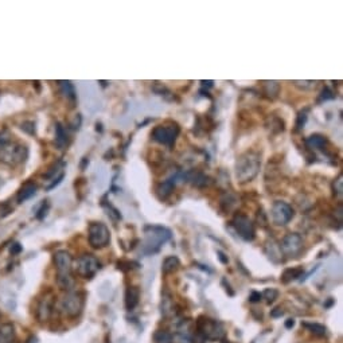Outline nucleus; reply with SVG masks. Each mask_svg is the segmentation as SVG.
I'll use <instances>...</instances> for the list:
<instances>
[{
	"mask_svg": "<svg viewBox=\"0 0 343 343\" xmlns=\"http://www.w3.org/2000/svg\"><path fill=\"white\" fill-rule=\"evenodd\" d=\"M146 245H144V253L151 255L156 253L159 248L171 239V232L167 227L163 226H146Z\"/></svg>",
	"mask_w": 343,
	"mask_h": 343,
	"instance_id": "20e7f679",
	"label": "nucleus"
},
{
	"mask_svg": "<svg viewBox=\"0 0 343 343\" xmlns=\"http://www.w3.org/2000/svg\"><path fill=\"white\" fill-rule=\"evenodd\" d=\"M268 128L271 129L272 134H280L284 131V121L279 119V117H271L269 119V124H268Z\"/></svg>",
	"mask_w": 343,
	"mask_h": 343,
	"instance_id": "bb28decb",
	"label": "nucleus"
},
{
	"mask_svg": "<svg viewBox=\"0 0 343 343\" xmlns=\"http://www.w3.org/2000/svg\"><path fill=\"white\" fill-rule=\"evenodd\" d=\"M64 163L54 164L51 169L45 174V176H43V179H45V189L46 190H51L55 186H58L59 183H61V180L64 179Z\"/></svg>",
	"mask_w": 343,
	"mask_h": 343,
	"instance_id": "ddd939ff",
	"label": "nucleus"
},
{
	"mask_svg": "<svg viewBox=\"0 0 343 343\" xmlns=\"http://www.w3.org/2000/svg\"><path fill=\"white\" fill-rule=\"evenodd\" d=\"M302 274V268H288V269H285L284 274H281V281L287 284V283H290L292 280H296L297 277H300Z\"/></svg>",
	"mask_w": 343,
	"mask_h": 343,
	"instance_id": "393cba45",
	"label": "nucleus"
},
{
	"mask_svg": "<svg viewBox=\"0 0 343 343\" xmlns=\"http://www.w3.org/2000/svg\"><path fill=\"white\" fill-rule=\"evenodd\" d=\"M100 269V261L93 255H82L77 258L76 272L84 279H92Z\"/></svg>",
	"mask_w": 343,
	"mask_h": 343,
	"instance_id": "1a4fd4ad",
	"label": "nucleus"
},
{
	"mask_svg": "<svg viewBox=\"0 0 343 343\" xmlns=\"http://www.w3.org/2000/svg\"><path fill=\"white\" fill-rule=\"evenodd\" d=\"M68 143V136H66V132H65L64 127L61 124H57L55 125V144L59 147V148H64Z\"/></svg>",
	"mask_w": 343,
	"mask_h": 343,
	"instance_id": "a878e982",
	"label": "nucleus"
},
{
	"mask_svg": "<svg viewBox=\"0 0 343 343\" xmlns=\"http://www.w3.org/2000/svg\"><path fill=\"white\" fill-rule=\"evenodd\" d=\"M140 302V290L139 287H135V285H131L127 288V292H125V307L128 311H132V309L139 304Z\"/></svg>",
	"mask_w": 343,
	"mask_h": 343,
	"instance_id": "dca6fc26",
	"label": "nucleus"
},
{
	"mask_svg": "<svg viewBox=\"0 0 343 343\" xmlns=\"http://www.w3.org/2000/svg\"><path fill=\"white\" fill-rule=\"evenodd\" d=\"M87 240H89V244L93 248L101 249L109 244L111 232L103 222H92L89 225V230H87Z\"/></svg>",
	"mask_w": 343,
	"mask_h": 343,
	"instance_id": "0eeeda50",
	"label": "nucleus"
},
{
	"mask_svg": "<svg viewBox=\"0 0 343 343\" xmlns=\"http://www.w3.org/2000/svg\"><path fill=\"white\" fill-rule=\"evenodd\" d=\"M10 140H11V134H10L7 129L1 131V132H0V148L7 146V144L10 143Z\"/></svg>",
	"mask_w": 343,
	"mask_h": 343,
	"instance_id": "473e14b6",
	"label": "nucleus"
},
{
	"mask_svg": "<svg viewBox=\"0 0 343 343\" xmlns=\"http://www.w3.org/2000/svg\"><path fill=\"white\" fill-rule=\"evenodd\" d=\"M55 307L61 314L68 318H77L84 309V296L76 291H69L59 299Z\"/></svg>",
	"mask_w": 343,
	"mask_h": 343,
	"instance_id": "7ed1b4c3",
	"label": "nucleus"
},
{
	"mask_svg": "<svg viewBox=\"0 0 343 343\" xmlns=\"http://www.w3.org/2000/svg\"><path fill=\"white\" fill-rule=\"evenodd\" d=\"M265 252H267L268 257L274 262H280L281 258H283V253H281V249H280V245L274 240L268 241L267 245H265Z\"/></svg>",
	"mask_w": 343,
	"mask_h": 343,
	"instance_id": "a211bd4d",
	"label": "nucleus"
},
{
	"mask_svg": "<svg viewBox=\"0 0 343 343\" xmlns=\"http://www.w3.org/2000/svg\"><path fill=\"white\" fill-rule=\"evenodd\" d=\"M198 331L205 339H209V341H217L225 335L223 327L217 320L207 319V318H201V320L198 322Z\"/></svg>",
	"mask_w": 343,
	"mask_h": 343,
	"instance_id": "9d476101",
	"label": "nucleus"
},
{
	"mask_svg": "<svg viewBox=\"0 0 343 343\" xmlns=\"http://www.w3.org/2000/svg\"><path fill=\"white\" fill-rule=\"evenodd\" d=\"M174 338L169 331L164 330H159L154 334V343H172Z\"/></svg>",
	"mask_w": 343,
	"mask_h": 343,
	"instance_id": "cd10ccee",
	"label": "nucleus"
},
{
	"mask_svg": "<svg viewBox=\"0 0 343 343\" xmlns=\"http://www.w3.org/2000/svg\"><path fill=\"white\" fill-rule=\"evenodd\" d=\"M271 315L274 316V318H279V316H283L284 315V311L280 309V307H277V309H274L272 312H271Z\"/></svg>",
	"mask_w": 343,
	"mask_h": 343,
	"instance_id": "e433bc0d",
	"label": "nucleus"
},
{
	"mask_svg": "<svg viewBox=\"0 0 343 343\" xmlns=\"http://www.w3.org/2000/svg\"><path fill=\"white\" fill-rule=\"evenodd\" d=\"M36 190H38V187H36L35 183L29 182V183L23 185L22 189L17 191V202H19V204H22V202H24V201H27V199H30V198H33L35 194H36Z\"/></svg>",
	"mask_w": 343,
	"mask_h": 343,
	"instance_id": "6ab92c4d",
	"label": "nucleus"
},
{
	"mask_svg": "<svg viewBox=\"0 0 343 343\" xmlns=\"http://www.w3.org/2000/svg\"><path fill=\"white\" fill-rule=\"evenodd\" d=\"M218 255H220V260H221V261L223 262V264H227V258L225 257V255H223L222 252H218Z\"/></svg>",
	"mask_w": 343,
	"mask_h": 343,
	"instance_id": "58836bf2",
	"label": "nucleus"
},
{
	"mask_svg": "<svg viewBox=\"0 0 343 343\" xmlns=\"http://www.w3.org/2000/svg\"><path fill=\"white\" fill-rule=\"evenodd\" d=\"M293 325H295V322H293V319H290L287 323H285V326L287 327H293Z\"/></svg>",
	"mask_w": 343,
	"mask_h": 343,
	"instance_id": "ea45409f",
	"label": "nucleus"
},
{
	"mask_svg": "<svg viewBox=\"0 0 343 343\" xmlns=\"http://www.w3.org/2000/svg\"><path fill=\"white\" fill-rule=\"evenodd\" d=\"M180 128L176 122H166L156 125L152 131V139L159 144L172 147L175 144V140L179 136Z\"/></svg>",
	"mask_w": 343,
	"mask_h": 343,
	"instance_id": "423d86ee",
	"label": "nucleus"
},
{
	"mask_svg": "<svg viewBox=\"0 0 343 343\" xmlns=\"http://www.w3.org/2000/svg\"><path fill=\"white\" fill-rule=\"evenodd\" d=\"M261 296L267 300V303H274L277 299V296H279V291L274 290V288H268V290L264 291Z\"/></svg>",
	"mask_w": 343,
	"mask_h": 343,
	"instance_id": "2f4dec72",
	"label": "nucleus"
},
{
	"mask_svg": "<svg viewBox=\"0 0 343 343\" xmlns=\"http://www.w3.org/2000/svg\"><path fill=\"white\" fill-rule=\"evenodd\" d=\"M29 156L27 147L19 143H8L7 146L0 148V163L15 167L17 164L23 163Z\"/></svg>",
	"mask_w": 343,
	"mask_h": 343,
	"instance_id": "39448f33",
	"label": "nucleus"
},
{
	"mask_svg": "<svg viewBox=\"0 0 343 343\" xmlns=\"http://www.w3.org/2000/svg\"><path fill=\"white\" fill-rule=\"evenodd\" d=\"M343 176L342 174L338 176L337 179L334 180L332 183V190H334V195L338 197L339 199H342V191H343Z\"/></svg>",
	"mask_w": 343,
	"mask_h": 343,
	"instance_id": "c756f323",
	"label": "nucleus"
},
{
	"mask_svg": "<svg viewBox=\"0 0 343 343\" xmlns=\"http://www.w3.org/2000/svg\"><path fill=\"white\" fill-rule=\"evenodd\" d=\"M59 87H61V92L64 94L65 97L70 101H76V89L73 86V84L70 81H59Z\"/></svg>",
	"mask_w": 343,
	"mask_h": 343,
	"instance_id": "b1692460",
	"label": "nucleus"
},
{
	"mask_svg": "<svg viewBox=\"0 0 343 343\" xmlns=\"http://www.w3.org/2000/svg\"><path fill=\"white\" fill-rule=\"evenodd\" d=\"M15 339V327L11 323L0 326V343H12Z\"/></svg>",
	"mask_w": 343,
	"mask_h": 343,
	"instance_id": "aec40b11",
	"label": "nucleus"
},
{
	"mask_svg": "<svg viewBox=\"0 0 343 343\" xmlns=\"http://www.w3.org/2000/svg\"><path fill=\"white\" fill-rule=\"evenodd\" d=\"M271 214H272V221H274V225L284 226V225L291 222L295 211L292 209L291 205L283 202V201H276L274 206H272Z\"/></svg>",
	"mask_w": 343,
	"mask_h": 343,
	"instance_id": "9b49d317",
	"label": "nucleus"
},
{
	"mask_svg": "<svg viewBox=\"0 0 343 343\" xmlns=\"http://www.w3.org/2000/svg\"><path fill=\"white\" fill-rule=\"evenodd\" d=\"M80 124H81V117H80V115L74 119V122L71 124V128L73 129H78L80 128Z\"/></svg>",
	"mask_w": 343,
	"mask_h": 343,
	"instance_id": "4c0bfd02",
	"label": "nucleus"
},
{
	"mask_svg": "<svg viewBox=\"0 0 343 343\" xmlns=\"http://www.w3.org/2000/svg\"><path fill=\"white\" fill-rule=\"evenodd\" d=\"M52 309H54V296L51 293H47L45 297H42V300L38 304V309H36V316L39 322H47L51 316Z\"/></svg>",
	"mask_w": 343,
	"mask_h": 343,
	"instance_id": "4468645a",
	"label": "nucleus"
},
{
	"mask_svg": "<svg viewBox=\"0 0 343 343\" xmlns=\"http://www.w3.org/2000/svg\"><path fill=\"white\" fill-rule=\"evenodd\" d=\"M204 85H207V86H213V81H202Z\"/></svg>",
	"mask_w": 343,
	"mask_h": 343,
	"instance_id": "a19ab883",
	"label": "nucleus"
},
{
	"mask_svg": "<svg viewBox=\"0 0 343 343\" xmlns=\"http://www.w3.org/2000/svg\"><path fill=\"white\" fill-rule=\"evenodd\" d=\"M1 186H3V180L0 179V187H1Z\"/></svg>",
	"mask_w": 343,
	"mask_h": 343,
	"instance_id": "79ce46f5",
	"label": "nucleus"
},
{
	"mask_svg": "<svg viewBox=\"0 0 343 343\" xmlns=\"http://www.w3.org/2000/svg\"><path fill=\"white\" fill-rule=\"evenodd\" d=\"M279 245L284 256L296 257L303 249V239L299 233H288Z\"/></svg>",
	"mask_w": 343,
	"mask_h": 343,
	"instance_id": "f8f14e48",
	"label": "nucleus"
},
{
	"mask_svg": "<svg viewBox=\"0 0 343 343\" xmlns=\"http://www.w3.org/2000/svg\"><path fill=\"white\" fill-rule=\"evenodd\" d=\"M179 267V258L176 256H169L164 258L163 264H162V271H163V274H172Z\"/></svg>",
	"mask_w": 343,
	"mask_h": 343,
	"instance_id": "4be33fe9",
	"label": "nucleus"
},
{
	"mask_svg": "<svg viewBox=\"0 0 343 343\" xmlns=\"http://www.w3.org/2000/svg\"><path fill=\"white\" fill-rule=\"evenodd\" d=\"M303 326L309 328V331L315 334V335H318V337H325L326 335L327 330L323 325H319V323H303Z\"/></svg>",
	"mask_w": 343,
	"mask_h": 343,
	"instance_id": "c85d7f7f",
	"label": "nucleus"
},
{
	"mask_svg": "<svg viewBox=\"0 0 343 343\" xmlns=\"http://www.w3.org/2000/svg\"><path fill=\"white\" fill-rule=\"evenodd\" d=\"M261 293L260 292H252V295H250V297H249V300L252 303H257V302H260L261 300Z\"/></svg>",
	"mask_w": 343,
	"mask_h": 343,
	"instance_id": "c9c22d12",
	"label": "nucleus"
},
{
	"mask_svg": "<svg viewBox=\"0 0 343 343\" xmlns=\"http://www.w3.org/2000/svg\"><path fill=\"white\" fill-rule=\"evenodd\" d=\"M183 178H185L186 182H189L190 185H192L194 187H198V189L209 186L210 183H211V179H210L207 175L201 172V171H195V170L186 172V174L183 175Z\"/></svg>",
	"mask_w": 343,
	"mask_h": 343,
	"instance_id": "2eb2a0df",
	"label": "nucleus"
},
{
	"mask_svg": "<svg viewBox=\"0 0 343 343\" xmlns=\"http://www.w3.org/2000/svg\"><path fill=\"white\" fill-rule=\"evenodd\" d=\"M293 85L297 87H303V89H311L315 86L314 81H293Z\"/></svg>",
	"mask_w": 343,
	"mask_h": 343,
	"instance_id": "f704fd0d",
	"label": "nucleus"
},
{
	"mask_svg": "<svg viewBox=\"0 0 343 343\" xmlns=\"http://www.w3.org/2000/svg\"><path fill=\"white\" fill-rule=\"evenodd\" d=\"M175 182H176V176H171L167 180L162 182L156 189V194L159 199H167L171 195V192L174 191L175 189Z\"/></svg>",
	"mask_w": 343,
	"mask_h": 343,
	"instance_id": "f3484780",
	"label": "nucleus"
},
{
	"mask_svg": "<svg viewBox=\"0 0 343 343\" xmlns=\"http://www.w3.org/2000/svg\"><path fill=\"white\" fill-rule=\"evenodd\" d=\"M307 119H309V109H304V111L299 112L296 119V131H302L307 122Z\"/></svg>",
	"mask_w": 343,
	"mask_h": 343,
	"instance_id": "7c9ffc66",
	"label": "nucleus"
},
{
	"mask_svg": "<svg viewBox=\"0 0 343 343\" xmlns=\"http://www.w3.org/2000/svg\"><path fill=\"white\" fill-rule=\"evenodd\" d=\"M327 139L322 135H311L306 140V144L309 150H325L327 146Z\"/></svg>",
	"mask_w": 343,
	"mask_h": 343,
	"instance_id": "412c9836",
	"label": "nucleus"
},
{
	"mask_svg": "<svg viewBox=\"0 0 343 343\" xmlns=\"http://www.w3.org/2000/svg\"><path fill=\"white\" fill-rule=\"evenodd\" d=\"M262 86H264V92H265V94H267L269 99H276L279 96L280 85L277 81L262 82Z\"/></svg>",
	"mask_w": 343,
	"mask_h": 343,
	"instance_id": "5701e85b",
	"label": "nucleus"
},
{
	"mask_svg": "<svg viewBox=\"0 0 343 343\" xmlns=\"http://www.w3.org/2000/svg\"><path fill=\"white\" fill-rule=\"evenodd\" d=\"M261 167V156L258 152L246 151L237 157L236 179L239 183H248L255 179Z\"/></svg>",
	"mask_w": 343,
	"mask_h": 343,
	"instance_id": "f257e3e1",
	"label": "nucleus"
},
{
	"mask_svg": "<svg viewBox=\"0 0 343 343\" xmlns=\"http://www.w3.org/2000/svg\"><path fill=\"white\" fill-rule=\"evenodd\" d=\"M335 99V94L332 90H330L328 87H325L322 90V94H320V101H327V100H334Z\"/></svg>",
	"mask_w": 343,
	"mask_h": 343,
	"instance_id": "72a5a7b5",
	"label": "nucleus"
},
{
	"mask_svg": "<svg viewBox=\"0 0 343 343\" xmlns=\"http://www.w3.org/2000/svg\"><path fill=\"white\" fill-rule=\"evenodd\" d=\"M232 226L234 227L236 233L239 234L244 241H253L256 237V227L248 215L237 214L232 221Z\"/></svg>",
	"mask_w": 343,
	"mask_h": 343,
	"instance_id": "6e6552de",
	"label": "nucleus"
},
{
	"mask_svg": "<svg viewBox=\"0 0 343 343\" xmlns=\"http://www.w3.org/2000/svg\"><path fill=\"white\" fill-rule=\"evenodd\" d=\"M54 265L57 269V283L66 291H71L74 287V279L71 277V268H73V258L69 252L58 250L54 253Z\"/></svg>",
	"mask_w": 343,
	"mask_h": 343,
	"instance_id": "f03ea898",
	"label": "nucleus"
}]
</instances>
